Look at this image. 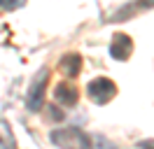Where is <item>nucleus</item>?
<instances>
[{
  "label": "nucleus",
  "mask_w": 154,
  "mask_h": 149,
  "mask_svg": "<svg viewBox=\"0 0 154 149\" xmlns=\"http://www.w3.org/2000/svg\"><path fill=\"white\" fill-rule=\"evenodd\" d=\"M140 149H154V140H145V142H140Z\"/></svg>",
  "instance_id": "9d476101"
},
{
  "label": "nucleus",
  "mask_w": 154,
  "mask_h": 149,
  "mask_svg": "<svg viewBox=\"0 0 154 149\" xmlns=\"http://www.w3.org/2000/svg\"><path fill=\"white\" fill-rule=\"evenodd\" d=\"M54 98H56V102H61V105H75L77 102V86H72L70 82H61L56 84V89H54Z\"/></svg>",
  "instance_id": "39448f33"
},
{
  "label": "nucleus",
  "mask_w": 154,
  "mask_h": 149,
  "mask_svg": "<svg viewBox=\"0 0 154 149\" xmlns=\"http://www.w3.org/2000/svg\"><path fill=\"white\" fill-rule=\"evenodd\" d=\"M47 70H42L40 72V77L33 82V86H30V93H28V110L30 112H38L40 105H42V96H45V84H47Z\"/></svg>",
  "instance_id": "7ed1b4c3"
},
{
  "label": "nucleus",
  "mask_w": 154,
  "mask_h": 149,
  "mask_svg": "<svg viewBox=\"0 0 154 149\" xmlns=\"http://www.w3.org/2000/svg\"><path fill=\"white\" fill-rule=\"evenodd\" d=\"M58 68H61L68 77H77L79 68H82V58H79V54H66L63 58H61Z\"/></svg>",
  "instance_id": "423d86ee"
},
{
  "label": "nucleus",
  "mask_w": 154,
  "mask_h": 149,
  "mask_svg": "<svg viewBox=\"0 0 154 149\" xmlns=\"http://www.w3.org/2000/svg\"><path fill=\"white\" fill-rule=\"evenodd\" d=\"M87 93H89V98L96 102V105H105V102H110L112 98H115L117 86H115V82H110L107 77H96V79L89 82Z\"/></svg>",
  "instance_id": "f03ea898"
},
{
  "label": "nucleus",
  "mask_w": 154,
  "mask_h": 149,
  "mask_svg": "<svg viewBox=\"0 0 154 149\" xmlns=\"http://www.w3.org/2000/svg\"><path fill=\"white\" fill-rule=\"evenodd\" d=\"M49 138L61 149H91V138L79 128H56Z\"/></svg>",
  "instance_id": "f257e3e1"
},
{
  "label": "nucleus",
  "mask_w": 154,
  "mask_h": 149,
  "mask_svg": "<svg viewBox=\"0 0 154 149\" xmlns=\"http://www.w3.org/2000/svg\"><path fill=\"white\" fill-rule=\"evenodd\" d=\"M131 49H133V42H131V37H128V35L117 33V35L112 37V44H110V54H112V58H117V61H126L128 54H131Z\"/></svg>",
  "instance_id": "20e7f679"
},
{
  "label": "nucleus",
  "mask_w": 154,
  "mask_h": 149,
  "mask_svg": "<svg viewBox=\"0 0 154 149\" xmlns=\"http://www.w3.org/2000/svg\"><path fill=\"white\" fill-rule=\"evenodd\" d=\"M23 5V0H0V7L2 9H17Z\"/></svg>",
  "instance_id": "1a4fd4ad"
},
{
  "label": "nucleus",
  "mask_w": 154,
  "mask_h": 149,
  "mask_svg": "<svg viewBox=\"0 0 154 149\" xmlns=\"http://www.w3.org/2000/svg\"><path fill=\"white\" fill-rule=\"evenodd\" d=\"M0 149H14V138L12 130L5 121H0Z\"/></svg>",
  "instance_id": "6e6552de"
},
{
  "label": "nucleus",
  "mask_w": 154,
  "mask_h": 149,
  "mask_svg": "<svg viewBox=\"0 0 154 149\" xmlns=\"http://www.w3.org/2000/svg\"><path fill=\"white\" fill-rule=\"evenodd\" d=\"M147 7H154V0H140V2H135V5H128V7H124L122 12H117L115 21H124L126 14H131V12H135V9H147Z\"/></svg>",
  "instance_id": "0eeeda50"
}]
</instances>
